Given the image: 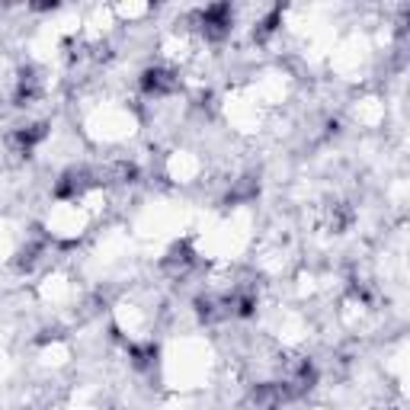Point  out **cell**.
I'll use <instances>...</instances> for the list:
<instances>
[{"mask_svg": "<svg viewBox=\"0 0 410 410\" xmlns=\"http://www.w3.org/2000/svg\"><path fill=\"white\" fill-rule=\"evenodd\" d=\"M164 266H167L170 273H176V269H180V273H183V269H189V266H193V254H189V247H186V244H180V247H173V250H170V256H167V263H164Z\"/></svg>", "mask_w": 410, "mask_h": 410, "instance_id": "cell-7", "label": "cell"}, {"mask_svg": "<svg viewBox=\"0 0 410 410\" xmlns=\"http://www.w3.org/2000/svg\"><path fill=\"white\" fill-rule=\"evenodd\" d=\"M199 23H202V35L212 42L224 39L231 33V7L228 4H215V7H205L199 13Z\"/></svg>", "mask_w": 410, "mask_h": 410, "instance_id": "cell-1", "label": "cell"}, {"mask_svg": "<svg viewBox=\"0 0 410 410\" xmlns=\"http://www.w3.org/2000/svg\"><path fill=\"white\" fill-rule=\"evenodd\" d=\"M292 388L283 382H269V385H256L254 394H250V401H254L256 410H279L285 401H289Z\"/></svg>", "mask_w": 410, "mask_h": 410, "instance_id": "cell-2", "label": "cell"}, {"mask_svg": "<svg viewBox=\"0 0 410 410\" xmlns=\"http://www.w3.org/2000/svg\"><path fill=\"white\" fill-rule=\"evenodd\" d=\"M45 135H48V125H45V122H35V125H29V128H20L13 142L20 144V151H33Z\"/></svg>", "mask_w": 410, "mask_h": 410, "instance_id": "cell-5", "label": "cell"}, {"mask_svg": "<svg viewBox=\"0 0 410 410\" xmlns=\"http://www.w3.org/2000/svg\"><path fill=\"white\" fill-rule=\"evenodd\" d=\"M35 96H39V77H35L33 71H23L20 84H16V106H26Z\"/></svg>", "mask_w": 410, "mask_h": 410, "instance_id": "cell-6", "label": "cell"}, {"mask_svg": "<svg viewBox=\"0 0 410 410\" xmlns=\"http://www.w3.org/2000/svg\"><path fill=\"white\" fill-rule=\"evenodd\" d=\"M87 186H90L87 170H67V173L58 180V186H55V195H58V199H77Z\"/></svg>", "mask_w": 410, "mask_h": 410, "instance_id": "cell-4", "label": "cell"}, {"mask_svg": "<svg viewBox=\"0 0 410 410\" xmlns=\"http://www.w3.org/2000/svg\"><path fill=\"white\" fill-rule=\"evenodd\" d=\"M176 74L173 71H167V67H148L142 74V90L151 96H164V93H173L176 90Z\"/></svg>", "mask_w": 410, "mask_h": 410, "instance_id": "cell-3", "label": "cell"}]
</instances>
